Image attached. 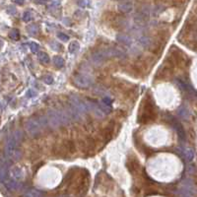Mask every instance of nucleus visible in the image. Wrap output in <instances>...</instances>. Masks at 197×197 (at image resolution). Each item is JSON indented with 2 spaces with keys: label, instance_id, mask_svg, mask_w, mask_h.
<instances>
[{
  "label": "nucleus",
  "instance_id": "21",
  "mask_svg": "<svg viewBox=\"0 0 197 197\" xmlns=\"http://www.w3.org/2000/svg\"><path fill=\"white\" fill-rule=\"evenodd\" d=\"M27 32L31 35V36H36V35L39 34V27L35 24L30 25L27 27Z\"/></svg>",
  "mask_w": 197,
  "mask_h": 197
},
{
  "label": "nucleus",
  "instance_id": "33",
  "mask_svg": "<svg viewBox=\"0 0 197 197\" xmlns=\"http://www.w3.org/2000/svg\"><path fill=\"white\" fill-rule=\"evenodd\" d=\"M14 2L17 3V4H19V5H23L25 3V0H14Z\"/></svg>",
  "mask_w": 197,
  "mask_h": 197
},
{
  "label": "nucleus",
  "instance_id": "8",
  "mask_svg": "<svg viewBox=\"0 0 197 197\" xmlns=\"http://www.w3.org/2000/svg\"><path fill=\"white\" fill-rule=\"evenodd\" d=\"M75 152V147L72 141H65L60 146V153L63 156L71 155Z\"/></svg>",
  "mask_w": 197,
  "mask_h": 197
},
{
  "label": "nucleus",
  "instance_id": "3",
  "mask_svg": "<svg viewBox=\"0 0 197 197\" xmlns=\"http://www.w3.org/2000/svg\"><path fill=\"white\" fill-rule=\"evenodd\" d=\"M5 155L11 161H18L22 157V152L19 149V143L14 139L12 134L8 137L5 145Z\"/></svg>",
  "mask_w": 197,
  "mask_h": 197
},
{
  "label": "nucleus",
  "instance_id": "32",
  "mask_svg": "<svg viewBox=\"0 0 197 197\" xmlns=\"http://www.w3.org/2000/svg\"><path fill=\"white\" fill-rule=\"evenodd\" d=\"M102 102H105V105H111V100L108 98V97H105V98H104V100H102Z\"/></svg>",
  "mask_w": 197,
  "mask_h": 197
},
{
  "label": "nucleus",
  "instance_id": "12",
  "mask_svg": "<svg viewBox=\"0 0 197 197\" xmlns=\"http://www.w3.org/2000/svg\"><path fill=\"white\" fill-rule=\"evenodd\" d=\"M9 190H18L21 188V183L19 181H15L11 178H8L3 183Z\"/></svg>",
  "mask_w": 197,
  "mask_h": 197
},
{
  "label": "nucleus",
  "instance_id": "20",
  "mask_svg": "<svg viewBox=\"0 0 197 197\" xmlns=\"http://www.w3.org/2000/svg\"><path fill=\"white\" fill-rule=\"evenodd\" d=\"M138 43H139L140 45H142L143 48H148V46L151 45V39L148 37H141L139 40H138Z\"/></svg>",
  "mask_w": 197,
  "mask_h": 197
},
{
  "label": "nucleus",
  "instance_id": "19",
  "mask_svg": "<svg viewBox=\"0 0 197 197\" xmlns=\"http://www.w3.org/2000/svg\"><path fill=\"white\" fill-rule=\"evenodd\" d=\"M176 83L179 85V87H180L183 91H187V92L192 91V88L189 87L188 83H186V82L183 81V80H181V79H176Z\"/></svg>",
  "mask_w": 197,
  "mask_h": 197
},
{
  "label": "nucleus",
  "instance_id": "10",
  "mask_svg": "<svg viewBox=\"0 0 197 197\" xmlns=\"http://www.w3.org/2000/svg\"><path fill=\"white\" fill-rule=\"evenodd\" d=\"M9 178L8 175V166L4 161L0 162V181L4 183Z\"/></svg>",
  "mask_w": 197,
  "mask_h": 197
},
{
  "label": "nucleus",
  "instance_id": "34",
  "mask_svg": "<svg viewBox=\"0 0 197 197\" xmlns=\"http://www.w3.org/2000/svg\"><path fill=\"white\" fill-rule=\"evenodd\" d=\"M35 1L37 2V3H45V2L46 1V0H35Z\"/></svg>",
  "mask_w": 197,
  "mask_h": 197
},
{
  "label": "nucleus",
  "instance_id": "30",
  "mask_svg": "<svg viewBox=\"0 0 197 197\" xmlns=\"http://www.w3.org/2000/svg\"><path fill=\"white\" fill-rule=\"evenodd\" d=\"M57 38L59 39L60 40H62V42H68L69 40V37L67 36V35L63 34V33H59L57 35Z\"/></svg>",
  "mask_w": 197,
  "mask_h": 197
},
{
  "label": "nucleus",
  "instance_id": "4",
  "mask_svg": "<svg viewBox=\"0 0 197 197\" xmlns=\"http://www.w3.org/2000/svg\"><path fill=\"white\" fill-rule=\"evenodd\" d=\"M25 129L32 138H38L42 134V125L37 119H29L25 123Z\"/></svg>",
  "mask_w": 197,
  "mask_h": 197
},
{
  "label": "nucleus",
  "instance_id": "15",
  "mask_svg": "<svg viewBox=\"0 0 197 197\" xmlns=\"http://www.w3.org/2000/svg\"><path fill=\"white\" fill-rule=\"evenodd\" d=\"M178 115L180 116L182 119H185V120L189 119L190 113H189V110H188L186 108H184V107L180 108L178 110Z\"/></svg>",
  "mask_w": 197,
  "mask_h": 197
},
{
  "label": "nucleus",
  "instance_id": "14",
  "mask_svg": "<svg viewBox=\"0 0 197 197\" xmlns=\"http://www.w3.org/2000/svg\"><path fill=\"white\" fill-rule=\"evenodd\" d=\"M172 125H173V127H175V129L176 130V132H178V136L180 137L181 139H183V140H184V139H185V132H184L183 127H182V125H181L179 122L175 121V120H173Z\"/></svg>",
  "mask_w": 197,
  "mask_h": 197
},
{
  "label": "nucleus",
  "instance_id": "35",
  "mask_svg": "<svg viewBox=\"0 0 197 197\" xmlns=\"http://www.w3.org/2000/svg\"><path fill=\"white\" fill-rule=\"evenodd\" d=\"M2 45H3V43H2V40H0V48H1V46H2Z\"/></svg>",
  "mask_w": 197,
  "mask_h": 197
},
{
  "label": "nucleus",
  "instance_id": "9",
  "mask_svg": "<svg viewBox=\"0 0 197 197\" xmlns=\"http://www.w3.org/2000/svg\"><path fill=\"white\" fill-rule=\"evenodd\" d=\"M8 173H10V178L15 181H19L23 178V172L21 167L16 166L11 167L10 170H8Z\"/></svg>",
  "mask_w": 197,
  "mask_h": 197
},
{
  "label": "nucleus",
  "instance_id": "22",
  "mask_svg": "<svg viewBox=\"0 0 197 197\" xmlns=\"http://www.w3.org/2000/svg\"><path fill=\"white\" fill-rule=\"evenodd\" d=\"M79 48H80V45H79L77 40H73L69 45V51L71 52V53H75Z\"/></svg>",
  "mask_w": 197,
  "mask_h": 197
},
{
  "label": "nucleus",
  "instance_id": "28",
  "mask_svg": "<svg viewBox=\"0 0 197 197\" xmlns=\"http://www.w3.org/2000/svg\"><path fill=\"white\" fill-rule=\"evenodd\" d=\"M111 135H113V127H108L105 130V141H108L111 138Z\"/></svg>",
  "mask_w": 197,
  "mask_h": 197
},
{
  "label": "nucleus",
  "instance_id": "7",
  "mask_svg": "<svg viewBox=\"0 0 197 197\" xmlns=\"http://www.w3.org/2000/svg\"><path fill=\"white\" fill-rule=\"evenodd\" d=\"M155 117V110H154V107L151 104V102L147 101L144 105V110L142 113V120L141 121L147 122L149 120L153 119Z\"/></svg>",
  "mask_w": 197,
  "mask_h": 197
},
{
  "label": "nucleus",
  "instance_id": "31",
  "mask_svg": "<svg viewBox=\"0 0 197 197\" xmlns=\"http://www.w3.org/2000/svg\"><path fill=\"white\" fill-rule=\"evenodd\" d=\"M42 79H43V81L46 84H52V82H53V78H52L51 76H48V75L43 76Z\"/></svg>",
  "mask_w": 197,
  "mask_h": 197
},
{
  "label": "nucleus",
  "instance_id": "13",
  "mask_svg": "<svg viewBox=\"0 0 197 197\" xmlns=\"http://www.w3.org/2000/svg\"><path fill=\"white\" fill-rule=\"evenodd\" d=\"M116 40H117V42L118 43H122V45H130L132 43L131 39L127 36V35H123V34L117 35Z\"/></svg>",
  "mask_w": 197,
  "mask_h": 197
},
{
  "label": "nucleus",
  "instance_id": "26",
  "mask_svg": "<svg viewBox=\"0 0 197 197\" xmlns=\"http://www.w3.org/2000/svg\"><path fill=\"white\" fill-rule=\"evenodd\" d=\"M183 154H184V157L186 158L188 161H191L193 159V157H194V151L192 149H190V148L185 149L184 152H183Z\"/></svg>",
  "mask_w": 197,
  "mask_h": 197
},
{
  "label": "nucleus",
  "instance_id": "6",
  "mask_svg": "<svg viewBox=\"0 0 197 197\" xmlns=\"http://www.w3.org/2000/svg\"><path fill=\"white\" fill-rule=\"evenodd\" d=\"M70 101V105H72L73 108H75L76 110L78 111L79 113H85L88 110V105L85 104V102L78 98L76 96H71L69 99Z\"/></svg>",
  "mask_w": 197,
  "mask_h": 197
},
{
  "label": "nucleus",
  "instance_id": "2",
  "mask_svg": "<svg viewBox=\"0 0 197 197\" xmlns=\"http://www.w3.org/2000/svg\"><path fill=\"white\" fill-rule=\"evenodd\" d=\"M48 124L52 128H57L60 125H66L70 122V117L63 110H49L46 114Z\"/></svg>",
  "mask_w": 197,
  "mask_h": 197
},
{
  "label": "nucleus",
  "instance_id": "23",
  "mask_svg": "<svg viewBox=\"0 0 197 197\" xmlns=\"http://www.w3.org/2000/svg\"><path fill=\"white\" fill-rule=\"evenodd\" d=\"M165 6H162V5H157V6H155L154 8H153V10H152V14H153V16H159L160 14L163 12V11H165Z\"/></svg>",
  "mask_w": 197,
  "mask_h": 197
},
{
  "label": "nucleus",
  "instance_id": "27",
  "mask_svg": "<svg viewBox=\"0 0 197 197\" xmlns=\"http://www.w3.org/2000/svg\"><path fill=\"white\" fill-rule=\"evenodd\" d=\"M32 19H33V14H32L30 11H26V12L23 14V20H24L25 22H30Z\"/></svg>",
  "mask_w": 197,
  "mask_h": 197
},
{
  "label": "nucleus",
  "instance_id": "16",
  "mask_svg": "<svg viewBox=\"0 0 197 197\" xmlns=\"http://www.w3.org/2000/svg\"><path fill=\"white\" fill-rule=\"evenodd\" d=\"M98 107L104 114H110L111 113V107L110 105H105V102H99Z\"/></svg>",
  "mask_w": 197,
  "mask_h": 197
},
{
  "label": "nucleus",
  "instance_id": "18",
  "mask_svg": "<svg viewBox=\"0 0 197 197\" xmlns=\"http://www.w3.org/2000/svg\"><path fill=\"white\" fill-rule=\"evenodd\" d=\"M25 197H43V193L38 189H30L25 193Z\"/></svg>",
  "mask_w": 197,
  "mask_h": 197
},
{
  "label": "nucleus",
  "instance_id": "36",
  "mask_svg": "<svg viewBox=\"0 0 197 197\" xmlns=\"http://www.w3.org/2000/svg\"><path fill=\"white\" fill-rule=\"evenodd\" d=\"M60 197H68V196H66V195H61Z\"/></svg>",
  "mask_w": 197,
  "mask_h": 197
},
{
  "label": "nucleus",
  "instance_id": "25",
  "mask_svg": "<svg viewBox=\"0 0 197 197\" xmlns=\"http://www.w3.org/2000/svg\"><path fill=\"white\" fill-rule=\"evenodd\" d=\"M53 63L54 65L58 67V68H61V67L64 66V60L61 56H55L53 57Z\"/></svg>",
  "mask_w": 197,
  "mask_h": 197
},
{
  "label": "nucleus",
  "instance_id": "29",
  "mask_svg": "<svg viewBox=\"0 0 197 197\" xmlns=\"http://www.w3.org/2000/svg\"><path fill=\"white\" fill-rule=\"evenodd\" d=\"M30 48H31V51H32V52H34V53H36V52H38L40 51V45H38L37 43H30Z\"/></svg>",
  "mask_w": 197,
  "mask_h": 197
},
{
  "label": "nucleus",
  "instance_id": "11",
  "mask_svg": "<svg viewBox=\"0 0 197 197\" xmlns=\"http://www.w3.org/2000/svg\"><path fill=\"white\" fill-rule=\"evenodd\" d=\"M118 10L122 13H130L133 10V4L129 1H123L118 4Z\"/></svg>",
  "mask_w": 197,
  "mask_h": 197
},
{
  "label": "nucleus",
  "instance_id": "5",
  "mask_svg": "<svg viewBox=\"0 0 197 197\" xmlns=\"http://www.w3.org/2000/svg\"><path fill=\"white\" fill-rule=\"evenodd\" d=\"M72 82L76 87L81 88V89H87L93 85V79L91 78V76L83 74V73H78L73 76Z\"/></svg>",
  "mask_w": 197,
  "mask_h": 197
},
{
  "label": "nucleus",
  "instance_id": "17",
  "mask_svg": "<svg viewBox=\"0 0 197 197\" xmlns=\"http://www.w3.org/2000/svg\"><path fill=\"white\" fill-rule=\"evenodd\" d=\"M39 60L40 62L42 64H45V65H46V64L49 63V61H51V58H49V55L48 53H45V52H40L39 53Z\"/></svg>",
  "mask_w": 197,
  "mask_h": 197
},
{
  "label": "nucleus",
  "instance_id": "24",
  "mask_svg": "<svg viewBox=\"0 0 197 197\" xmlns=\"http://www.w3.org/2000/svg\"><path fill=\"white\" fill-rule=\"evenodd\" d=\"M9 38L13 40H18L20 39V33L17 29H12L9 33Z\"/></svg>",
  "mask_w": 197,
  "mask_h": 197
},
{
  "label": "nucleus",
  "instance_id": "1",
  "mask_svg": "<svg viewBox=\"0 0 197 197\" xmlns=\"http://www.w3.org/2000/svg\"><path fill=\"white\" fill-rule=\"evenodd\" d=\"M124 56H125V51L123 49L113 48L94 52L92 54V61L95 64H99L102 63V61L110 59V58L113 57H124Z\"/></svg>",
  "mask_w": 197,
  "mask_h": 197
}]
</instances>
